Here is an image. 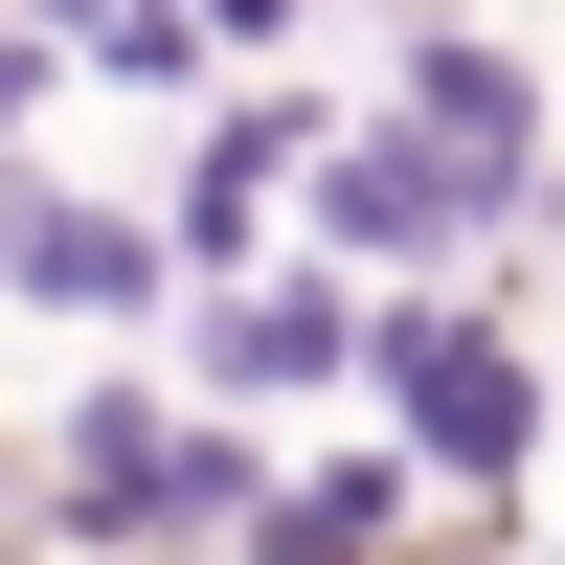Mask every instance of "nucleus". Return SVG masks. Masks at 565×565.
<instances>
[{"mask_svg":"<svg viewBox=\"0 0 565 565\" xmlns=\"http://www.w3.org/2000/svg\"><path fill=\"white\" fill-rule=\"evenodd\" d=\"M249 565H407V476L385 452H340V476H295V498L249 476Z\"/></svg>","mask_w":565,"mask_h":565,"instance_id":"nucleus-7","label":"nucleus"},{"mask_svg":"<svg viewBox=\"0 0 565 565\" xmlns=\"http://www.w3.org/2000/svg\"><path fill=\"white\" fill-rule=\"evenodd\" d=\"M23 90H45V45H23V0H0V136H23Z\"/></svg>","mask_w":565,"mask_h":565,"instance_id":"nucleus-8","label":"nucleus"},{"mask_svg":"<svg viewBox=\"0 0 565 565\" xmlns=\"http://www.w3.org/2000/svg\"><path fill=\"white\" fill-rule=\"evenodd\" d=\"M317 159V114L271 90V114H204V159H181V226H159V271H249V226H271V181Z\"/></svg>","mask_w":565,"mask_h":565,"instance_id":"nucleus-6","label":"nucleus"},{"mask_svg":"<svg viewBox=\"0 0 565 565\" xmlns=\"http://www.w3.org/2000/svg\"><path fill=\"white\" fill-rule=\"evenodd\" d=\"M181 23H204V45H271V23H295V0H181Z\"/></svg>","mask_w":565,"mask_h":565,"instance_id":"nucleus-9","label":"nucleus"},{"mask_svg":"<svg viewBox=\"0 0 565 565\" xmlns=\"http://www.w3.org/2000/svg\"><path fill=\"white\" fill-rule=\"evenodd\" d=\"M295 181H317V226H340L362 271H430V249H476V226H498L476 181H452V136H430V114H362V136H317Z\"/></svg>","mask_w":565,"mask_h":565,"instance_id":"nucleus-3","label":"nucleus"},{"mask_svg":"<svg viewBox=\"0 0 565 565\" xmlns=\"http://www.w3.org/2000/svg\"><path fill=\"white\" fill-rule=\"evenodd\" d=\"M68 521H90V543H204V521H249V430H226L204 385H90V407H68Z\"/></svg>","mask_w":565,"mask_h":565,"instance_id":"nucleus-2","label":"nucleus"},{"mask_svg":"<svg viewBox=\"0 0 565 565\" xmlns=\"http://www.w3.org/2000/svg\"><path fill=\"white\" fill-rule=\"evenodd\" d=\"M181 362H204V407H295V385L362 362V295H340V271H226Z\"/></svg>","mask_w":565,"mask_h":565,"instance_id":"nucleus-4","label":"nucleus"},{"mask_svg":"<svg viewBox=\"0 0 565 565\" xmlns=\"http://www.w3.org/2000/svg\"><path fill=\"white\" fill-rule=\"evenodd\" d=\"M340 385H385V430L430 452V476H476V498H521V476H543V362L498 340L476 295H385Z\"/></svg>","mask_w":565,"mask_h":565,"instance_id":"nucleus-1","label":"nucleus"},{"mask_svg":"<svg viewBox=\"0 0 565 565\" xmlns=\"http://www.w3.org/2000/svg\"><path fill=\"white\" fill-rule=\"evenodd\" d=\"M0 295H45V317H159V226H136V204H68V181H0Z\"/></svg>","mask_w":565,"mask_h":565,"instance_id":"nucleus-5","label":"nucleus"}]
</instances>
